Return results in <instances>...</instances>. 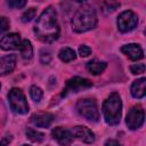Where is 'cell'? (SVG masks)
I'll return each instance as SVG.
<instances>
[{
  "label": "cell",
  "instance_id": "cell-26",
  "mask_svg": "<svg viewBox=\"0 0 146 146\" xmlns=\"http://www.w3.org/2000/svg\"><path fill=\"white\" fill-rule=\"evenodd\" d=\"M79 54H80L81 57H87L91 54V48L86 46V44H82V46L79 47Z\"/></svg>",
  "mask_w": 146,
  "mask_h": 146
},
{
  "label": "cell",
  "instance_id": "cell-18",
  "mask_svg": "<svg viewBox=\"0 0 146 146\" xmlns=\"http://www.w3.org/2000/svg\"><path fill=\"white\" fill-rule=\"evenodd\" d=\"M58 57L62 62L64 63H70L72 60H74L76 58V55H75V51L72 49V48H68V47H65V48H62L58 52Z\"/></svg>",
  "mask_w": 146,
  "mask_h": 146
},
{
  "label": "cell",
  "instance_id": "cell-21",
  "mask_svg": "<svg viewBox=\"0 0 146 146\" xmlns=\"http://www.w3.org/2000/svg\"><path fill=\"white\" fill-rule=\"evenodd\" d=\"M117 7H120V3L116 0H107L103 3V9L106 13H112L114 11Z\"/></svg>",
  "mask_w": 146,
  "mask_h": 146
},
{
  "label": "cell",
  "instance_id": "cell-20",
  "mask_svg": "<svg viewBox=\"0 0 146 146\" xmlns=\"http://www.w3.org/2000/svg\"><path fill=\"white\" fill-rule=\"evenodd\" d=\"M30 96L35 103H39L43 97V91L41 88H39L36 86H32L30 88Z\"/></svg>",
  "mask_w": 146,
  "mask_h": 146
},
{
  "label": "cell",
  "instance_id": "cell-2",
  "mask_svg": "<svg viewBox=\"0 0 146 146\" xmlns=\"http://www.w3.org/2000/svg\"><path fill=\"white\" fill-rule=\"evenodd\" d=\"M97 25V15L92 7H80L72 18V30L76 33H83L95 29Z\"/></svg>",
  "mask_w": 146,
  "mask_h": 146
},
{
  "label": "cell",
  "instance_id": "cell-10",
  "mask_svg": "<svg viewBox=\"0 0 146 146\" xmlns=\"http://www.w3.org/2000/svg\"><path fill=\"white\" fill-rule=\"evenodd\" d=\"M73 137L78 138L79 140L86 143V144H92L95 141V133L84 125H76L72 130Z\"/></svg>",
  "mask_w": 146,
  "mask_h": 146
},
{
  "label": "cell",
  "instance_id": "cell-3",
  "mask_svg": "<svg viewBox=\"0 0 146 146\" xmlns=\"http://www.w3.org/2000/svg\"><path fill=\"white\" fill-rule=\"evenodd\" d=\"M103 115L105 122L110 125H116L121 121L122 100L117 92H112L103 103Z\"/></svg>",
  "mask_w": 146,
  "mask_h": 146
},
{
  "label": "cell",
  "instance_id": "cell-19",
  "mask_svg": "<svg viewBox=\"0 0 146 146\" xmlns=\"http://www.w3.org/2000/svg\"><path fill=\"white\" fill-rule=\"evenodd\" d=\"M26 137L31 140V141H34V143H41L44 138V135L40 131H36L34 129H31L29 128L26 130Z\"/></svg>",
  "mask_w": 146,
  "mask_h": 146
},
{
  "label": "cell",
  "instance_id": "cell-11",
  "mask_svg": "<svg viewBox=\"0 0 146 146\" xmlns=\"http://www.w3.org/2000/svg\"><path fill=\"white\" fill-rule=\"evenodd\" d=\"M52 138L59 144V145H70L73 141V133L72 131L64 129L62 127H57L51 131Z\"/></svg>",
  "mask_w": 146,
  "mask_h": 146
},
{
  "label": "cell",
  "instance_id": "cell-23",
  "mask_svg": "<svg viewBox=\"0 0 146 146\" xmlns=\"http://www.w3.org/2000/svg\"><path fill=\"white\" fill-rule=\"evenodd\" d=\"M7 3L10 8L19 9V8H23L25 6L26 0H7Z\"/></svg>",
  "mask_w": 146,
  "mask_h": 146
},
{
  "label": "cell",
  "instance_id": "cell-5",
  "mask_svg": "<svg viewBox=\"0 0 146 146\" xmlns=\"http://www.w3.org/2000/svg\"><path fill=\"white\" fill-rule=\"evenodd\" d=\"M8 103L13 112L18 114H26L29 112V104L22 89L11 88L8 92Z\"/></svg>",
  "mask_w": 146,
  "mask_h": 146
},
{
  "label": "cell",
  "instance_id": "cell-4",
  "mask_svg": "<svg viewBox=\"0 0 146 146\" xmlns=\"http://www.w3.org/2000/svg\"><path fill=\"white\" fill-rule=\"evenodd\" d=\"M75 108L78 113L90 122H97L99 120V111L96 104V100L92 98H82L79 99Z\"/></svg>",
  "mask_w": 146,
  "mask_h": 146
},
{
  "label": "cell",
  "instance_id": "cell-15",
  "mask_svg": "<svg viewBox=\"0 0 146 146\" xmlns=\"http://www.w3.org/2000/svg\"><path fill=\"white\" fill-rule=\"evenodd\" d=\"M130 92H131L133 98L140 99V98L145 97V95H146V79L141 78V79L133 81L131 84V88H130Z\"/></svg>",
  "mask_w": 146,
  "mask_h": 146
},
{
  "label": "cell",
  "instance_id": "cell-22",
  "mask_svg": "<svg viewBox=\"0 0 146 146\" xmlns=\"http://www.w3.org/2000/svg\"><path fill=\"white\" fill-rule=\"evenodd\" d=\"M36 14V9L35 8H29L27 10H25L22 15V21L23 22H30L35 17Z\"/></svg>",
  "mask_w": 146,
  "mask_h": 146
},
{
  "label": "cell",
  "instance_id": "cell-14",
  "mask_svg": "<svg viewBox=\"0 0 146 146\" xmlns=\"http://www.w3.org/2000/svg\"><path fill=\"white\" fill-rule=\"evenodd\" d=\"M16 66V56L7 55L0 58V75H6L11 73Z\"/></svg>",
  "mask_w": 146,
  "mask_h": 146
},
{
  "label": "cell",
  "instance_id": "cell-25",
  "mask_svg": "<svg viewBox=\"0 0 146 146\" xmlns=\"http://www.w3.org/2000/svg\"><path fill=\"white\" fill-rule=\"evenodd\" d=\"M9 25H10V23H9L8 18L1 16L0 17V34L3 33V32H6L9 29Z\"/></svg>",
  "mask_w": 146,
  "mask_h": 146
},
{
  "label": "cell",
  "instance_id": "cell-16",
  "mask_svg": "<svg viewBox=\"0 0 146 146\" xmlns=\"http://www.w3.org/2000/svg\"><path fill=\"white\" fill-rule=\"evenodd\" d=\"M106 66H107L106 62H102V60H97V59H92V60L88 62L86 65L87 71L94 75H98V74L103 73L105 71Z\"/></svg>",
  "mask_w": 146,
  "mask_h": 146
},
{
  "label": "cell",
  "instance_id": "cell-12",
  "mask_svg": "<svg viewBox=\"0 0 146 146\" xmlns=\"http://www.w3.org/2000/svg\"><path fill=\"white\" fill-rule=\"evenodd\" d=\"M121 51L131 60H139L144 57V51L141 47L137 43H128L121 48Z\"/></svg>",
  "mask_w": 146,
  "mask_h": 146
},
{
  "label": "cell",
  "instance_id": "cell-29",
  "mask_svg": "<svg viewBox=\"0 0 146 146\" xmlns=\"http://www.w3.org/2000/svg\"><path fill=\"white\" fill-rule=\"evenodd\" d=\"M0 88H1V84H0Z\"/></svg>",
  "mask_w": 146,
  "mask_h": 146
},
{
  "label": "cell",
  "instance_id": "cell-13",
  "mask_svg": "<svg viewBox=\"0 0 146 146\" xmlns=\"http://www.w3.org/2000/svg\"><path fill=\"white\" fill-rule=\"evenodd\" d=\"M55 116L50 113H36L32 115L31 122L39 128H48L52 123Z\"/></svg>",
  "mask_w": 146,
  "mask_h": 146
},
{
  "label": "cell",
  "instance_id": "cell-27",
  "mask_svg": "<svg viewBox=\"0 0 146 146\" xmlns=\"http://www.w3.org/2000/svg\"><path fill=\"white\" fill-rule=\"evenodd\" d=\"M105 145H120V143L116 141V140H107L105 143Z\"/></svg>",
  "mask_w": 146,
  "mask_h": 146
},
{
  "label": "cell",
  "instance_id": "cell-9",
  "mask_svg": "<svg viewBox=\"0 0 146 146\" xmlns=\"http://www.w3.org/2000/svg\"><path fill=\"white\" fill-rule=\"evenodd\" d=\"M21 36L18 33H9L0 40V48L2 50H16L21 46Z\"/></svg>",
  "mask_w": 146,
  "mask_h": 146
},
{
  "label": "cell",
  "instance_id": "cell-7",
  "mask_svg": "<svg viewBox=\"0 0 146 146\" xmlns=\"http://www.w3.org/2000/svg\"><path fill=\"white\" fill-rule=\"evenodd\" d=\"M137 24H138V16L131 10L122 11L117 17V29L123 33L132 31L137 26Z\"/></svg>",
  "mask_w": 146,
  "mask_h": 146
},
{
  "label": "cell",
  "instance_id": "cell-28",
  "mask_svg": "<svg viewBox=\"0 0 146 146\" xmlns=\"http://www.w3.org/2000/svg\"><path fill=\"white\" fill-rule=\"evenodd\" d=\"M74 1H76V2H83V1H86V0H74Z\"/></svg>",
  "mask_w": 146,
  "mask_h": 146
},
{
  "label": "cell",
  "instance_id": "cell-17",
  "mask_svg": "<svg viewBox=\"0 0 146 146\" xmlns=\"http://www.w3.org/2000/svg\"><path fill=\"white\" fill-rule=\"evenodd\" d=\"M19 52L23 59H30L33 55V47L29 40H23L19 46Z\"/></svg>",
  "mask_w": 146,
  "mask_h": 146
},
{
  "label": "cell",
  "instance_id": "cell-6",
  "mask_svg": "<svg viewBox=\"0 0 146 146\" xmlns=\"http://www.w3.org/2000/svg\"><path fill=\"white\" fill-rule=\"evenodd\" d=\"M92 87V82L88 79L81 78V76H74L66 81L65 88L62 91V97H66L70 94H75L81 90L88 89Z\"/></svg>",
  "mask_w": 146,
  "mask_h": 146
},
{
  "label": "cell",
  "instance_id": "cell-24",
  "mask_svg": "<svg viewBox=\"0 0 146 146\" xmlns=\"http://www.w3.org/2000/svg\"><path fill=\"white\" fill-rule=\"evenodd\" d=\"M130 71H131V73L135 74V75L141 74V73L145 72V65L141 64V63H140V64H133V65L130 66Z\"/></svg>",
  "mask_w": 146,
  "mask_h": 146
},
{
  "label": "cell",
  "instance_id": "cell-1",
  "mask_svg": "<svg viewBox=\"0 0 146 146\" xmlns=\"http://www.w3.org/2000/svg\"><path fill=\"white\" fill-rule=\"evenodd\" d=\"M59 24L57 21V13L54 7L46 8L34 25V33L38 39L46 43H51L59 36Z\"/></svg>",
  "mask_w": 146,
  "mask_h": 146
},
{
  "label": "cell",
  "instance_id": "cell-8",
  "mask_svg": "<svg viewBox=\"0 0 146 146\" xmlns=\"http://www.w3.org/2000/svg\"><path fill=\"white\" fill-rule=\"evenodd\" d=\"M144 120H145V113H144L143 107L140 105H136L129 110L127 117H125V123L129 129L136 130L143 125Z\"/></svg>",
  "mask_w": 146,
  "mask_h": 146
}]
</instances>
